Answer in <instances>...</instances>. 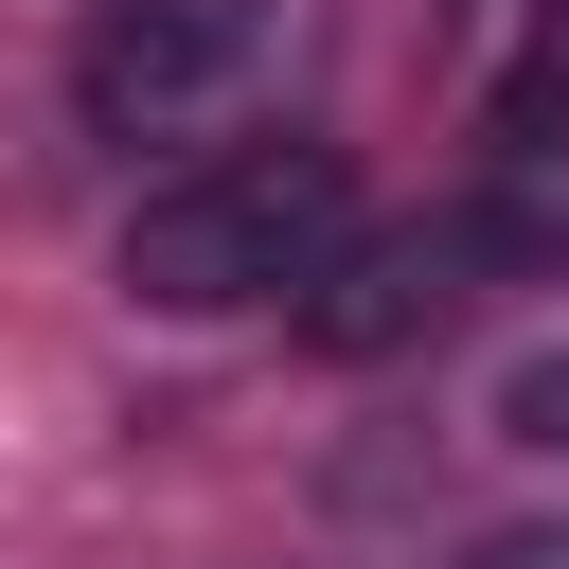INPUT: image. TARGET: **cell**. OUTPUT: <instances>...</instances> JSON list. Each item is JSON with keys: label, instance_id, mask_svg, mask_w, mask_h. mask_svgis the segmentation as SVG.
Segmentation results:
<instances>
[{"label": "cell", "instance_id": "cell-1", "mask_svg": "<svg viewBox=\"0 0 569 569\" xmlns=\"http://www.w3.org/2000/svg\"><path fill=\"white\" fill-rule=\"evenodd\" d=\"M356 249V160L320 124H249L178 178H142L107 284L142 320H249V302H320V267Z\"/></svg>", "mask_w": 569, "mask_h": 569}, {"label": "cell", "instance_id": "cell-2", "mask_svg": "<svg viewBox=\"0 0 569 569\" xmlns=\"http://www.w3.org/2000/svg\"><path fill=\"white\" fill-rule=\"evenodd\" d=\"M302 53H320V0H89V36H71V124L124 142V160L160 142V178H178V160L284 124Z\"/></svg>", "mask_w": 569, "mask_h": 569}, {"label": "cell", "instance_id": "cell-3", "mask_svg": "<svg viewBox=\"0 0 569 569\" xmlns=\"http://www.w3.org/2000/svg\"><path fill=\"white\" fill-rule=\"evenodd\" d=\"M516 249H533L516 213H409V231H356V249L320 267L302 338H320V356H391V338L462 320V302H480V267H516Z\"/></svg>", "mask_w": 569, "mask_h": 569}, {"label": "cell", "instance_id": "cell-4", "mask_svg": "<svg viewBox=\"0 0 569 569\" xmlns=\"http://www.w3.org/2000/svg\"><path fill=\"white\" fill-rule=\"evenodd\" d=\"M569 142V0H533L516 71H498V160H551Z\"/></svg>", "mask_w": 569, "mask_h": 569}, {"label": "cell", "instance_id": "cell-5", "mask_svg": "<svg viewBox=\"0 0 569 569\" xmlns=\"http://www.w3.org/2000/svg\"><path fill=\"white\" fill-rule=\"evenodd\" d=\"M498 445H533V462H569V338H533V356L498 373Z\"/></svg>", "mask_w": 569, "mask_h": 569}, {"label": "cell", "instance_id": "cell-6", "mask_svg": "<svg viewBox=\"0 0 569 569\" xmlns=\"http://www.w3.org/2000/svg\"><path fill=\"white\" fill-rule=\"evenodd\" d=\"M462 569H569V516H516V533H480Z\"/></svg>", "mask_w": 569, "mask_h": 569}]
</instances>
